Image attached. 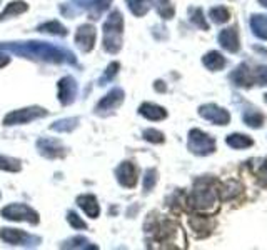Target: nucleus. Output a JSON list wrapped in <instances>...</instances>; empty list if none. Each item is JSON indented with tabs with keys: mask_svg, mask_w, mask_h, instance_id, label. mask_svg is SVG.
I'll use <instances>...</instances> for the list:
<instances>
[{
	"mask_svg": "<svg viewBox=\"0 0 267 250\" xmlns=\"http://www.w3.org/2000/svg\"><path fill=\"white\" fill-rule=\"evenodd\" d=\"M219 44L222 49H225L227 52L236 53L239 50V33L236 27H229V29H224L219 33Z\"/></svg>",
	"mask_w": 267,
	"mask_h": 250,
	"instance_id": "nucleus-12",
	"label": "nucleus"
},
{
	"mask_svg": "<svg viewBox=\"0 0 267 250\" xmlns=\"http://www.w3.org/2000/svg\"><path fill=\"white\" fill-rule=\"evenodd\" d=\"M75 44L84 52L92 50L93 44H96V29H93V27L89 25V24L79 27V30L75 33Z\"/></svg>",
	"mask_w": 267,
	"mask_h": 250,
	"instance_id": "nucleus-9",
	"label": "nucleus"
},
{
	"mask_svg": "<svg viewBox=\"0 0 267 250\" xmlns=\"http://www.w3.org/2000/svg\"><path fill=\"white\" fill-rule=\"evenodd\" d=\"M192 22L196 24L197 27H200L202 30H207L209 29V25H207L205 22V18H204V13L200 9H196V10H192Z\"/></svg>",
	"mask_w": 267,
	"mask_h": 250,
	"instance_id": "nucleus-32",
	"label": "nucleus"
},
{
	"mask_svg": "<svg viewBox=\"0 0 267 250\" xmlns=\"http://www.w3.org/2000/svg\"><path fill=\"white\" fill-rule=\"evenodd\" d=\"M22 168V164L17 159L7 157V155L0 153V170H7V172H18Z\"/></svg>",
	"mask_w": 267,
	"mask_h": 250,
	"instance_id": "nucleus-24",
	"label": "nucleus"
},
{
	"mask_svg": "<svg viewBox=\"0 0 267 250\" xmlns=\"http://www.w3.org/2000/svg\"><path fill=\"white\" fill-rule=\"evenodd\" d=\"M144 139L147 142H152V144H162L164 142V133L156 130V128H147L144 132Z\"/></svg>",
	"mask_w": 267,
	"mask_h": 250,
	"instance_id": "nucleus-30",
	"label": "nucleus"
},
{
	"mask_svg": "<svg viewBox=\"0 0 267 250\" xmlns=\"http://www.w3.org/2000/svg\"><path fill=\"white\" fill-rule=\"evenodd\" d=\"M254 80L260 85H267V67H259L256 75H254Z\"/></svg>",
	"mask_w": 267,
	"mask_h": 250,
	"instance_id": "nucleus-34",
	"label": "nucleus"
},
{
	"mask_svg": "<svg viewBox=\"0 0 267 250\" xmlns=\"http://www.w3.org/2000/svg\"><path fill=\"white\" fill-rule=\"evenodd\" d=\"M45 109L42 107H29V109H20V110H13L9 116L4 119V125H18V124H29L35 119H42L47 116Z\"/></svg>",
	"mask_w": 267,
	"mask_h": 250,
	"instance_id": "nucleus-5",
	"label": "nucleus"
},
{
	"mask_svg": "<svg viewBox=\"0 0 267 250\" xmlns=\"http://www.w3.org/2000/svg\"><path fill=\"white\" fill-rule=\"evenodd\" d=\"M259 2H260V4H262L264 7H267V0H259Z\"/></svg>",
	"mask_w": 267,
	"mask_h": 250,
	"instance_id": "nucleus-39",
	"label": "nucleus"
},
{
	"mask_svg": "<svg viewBox=\"0 0 267 250\" xmlns=\"http://www.w3.org/2000/svg\"><path fill=\"white\" fill-rule=\"evenodd\" d=\"M116 175H117L119 184L127 188L136 187L137 184V168L132 162H122V164L117 167Z\"/></svg>",
	"mask_w": 267,
	"mask_h": 250,
	"instance_id": "nucleus-8",
	"label": "nucleus"
},
{
	"mask_svg": "<svg viewBox=\"0 0 267 250\" xmlns=\"http://www.w3.org/2000/svg\"><path fill=\"white\" fill-rule=\"evenodd\" d=\"M232 80L236 85H242V87H249L254 84V72L249 70V67L245 64L239 65L232 73Z\"/></svg>",
	"mask_w": 267,
	"mask_h": 250,
	"instance_id": "nucleus-17",
	"label": "nucleus"
},
{
	"mask_svg": "<svg viewBox=\"0 0 267 250\" xmlns=\"http://www.w3.org/2000/svg\"><path fill=\"white\" fill-rule=\"evenodd\" d=\"M225 144L232 147V148H249L254 145V140L251 137H247V135L244 133H231L225 137Z\"/></svg>",
	"mask_w": 267,
	"mask_h": 250,
	"instance_id": "nucleus-18",
	"label": "nucleus"
},
{
	"mask_svg": "<svg viewBox=\"0 0 267 250\" xmlns=\"http://www.w3.org/2000/svg\"><path fill=\"white\" fill-rule=\"evenodd\" d=\"M77 95V84L72 77H64L59 82V100L64 105H69L75 100Z\"/></svg>",
	"mask_w": 267,
	"mask_h": 250,
	"instance_id": "nucleus-10",
	"label": "nucleus"
},
{
	"mask_svg": "<svg viewBox=\"0 0 267 250\" xmlns=\"http://www.w3.org/2000/svg\"><path fill=\"white\" fill-rule=\"evenodd\" d=\"M122 100H124V90L122 89H113L97 104L96 110H97V113L104 112V110H113V109H117L120 104H122Z\"/></svg>",
	"mask_w": 267,
	"mask_h": 250,
	"instance_id": "nucleus-13",
	"label": "nucleus"
},
{
	"mask_svg": "<svg viewBox=\"0 0 267 250\" xmlns=\"http://www.w3.org/2000/svg\"><path fill=\"white\" fill-rule=\"evenodd\" d=\"M25 10H27V4L17 0V2H12V4L7 5V9L2 12V15H0V20H7L10 17H15V15H18V13H22Z\"/></svg>",
	"mask_w": 267,
	"mask_h": 250,
	"instance_id": "nucleus-23",
	"label": "nucleus"
},
{
	"mask_svg": "<svg viewBox=\"0 0 267 250\" xmlns=\"http://www.w3.org/2000/svg\"><path fill=\"white\" fill-rule=\"evenodd\" d=\"M39 150L44 157H49V159H59V157H64V147L60 144L59 140L55 139H40L39 140Z\"/></svg>",
	"mask_w": 267,
	"mask_h": 250,
	"instance_id": "nucleus-11",
	"label": "nucleus"
},
{
	"mask_svg": "<svg viewBox=\"0 0 267 250\" xmlns=\"http://www.w3.org/2000/svg\"><path fill=\"white\" fill-rule=\"evenodd\" d=\"M77 122H79L77 119L59 120V122H55L52 125V130H55V132H70V130H73V127L77 125Z\"/></svg>",
	"mask_w": 267,
	"mask_h": 250,
	"instance_id": "nucleus-29",
	"label": "nucleus"
},
{
	"mask_svg": "<svg viewBox=\"0 0 267 250\" xmlns=\"http://www.w3.org/2000/svg\"><path fill=\"white\" fill-rule=\"evenodd\" d=\"M259 177L262 179L265 184H267V162L262 165V168H260V172H259Z\"/></svg>",
	"mask_w": 267,
	"mask_h": 250,
	"instance_id": "nucleus-36",
	"label": "nucleus"
},
{
	"mask_svg": "<svg viewBox=\"0 0 267 250\" xmlns=\"http://www.w3.org/2000/svg\"><path fill=\"white\" fill-rule=\"evenodd\" d=\"M0 239L7 242V244L20 245V244H25L30 237L27 234H24L22 230H17V228H2V232H0Z\"/></svg>",
	"mask_w": 267,
	"mask_h": 250,
	"instance_id": "nucleus-16",
	"label": "nucleus"
},
{
	"mask_svg": "<svg viewBox=\"0 0 267 250\" xmlns=\"http://www.w3.org/2000/svg\"><path fill=\"white\" fill-rule=\"evenodd\" d=\"M156 182H157V172L154 170V168H149V170L145 172V177H144V190L150 192L154 185H156Z\"/></svg>",
	"mask_w": 267,
	"mask_h": 250,
	"instance_id": "nucleus-31",
	"label": "nucleus"
},
{
	"mask_svg": "<svg viewBox=\"0 0 267 250\" xmlns=\"http://www.w3.org/2000/svg\"><path fill=\"white\" fill-rule=\"evenodd\" d=\"M110 2L112 0H92V2L89 4V10L92 13V18H99L100 15H102V12L109 9Z\"/></svg>",
	"mask_w": 267,
	"mask_h": 250,
	"instance_id": "nucleus-26",
	"label": "nucleus"
},
{
	"mask_svg": "<svg viewBox=\"0 0 267 250\" xmlns=\"http://www.w3.org/2000/svg\"><path fill=\"white\" fill-rule=\"evenodd\" d=\"M117 69H119V64H117V62H113V64H110L109 67H107V72H105L102 82H105V80H110V79L117 73Z\"/></svg>",
	"mask_w": 267,
	"mask_h": 250,
	"instance_id": "nucleus-35",
	"label": "nucleus"
},
{
	"mask_svg": "<svg viewBox=\"0 0 267 250\" xmlns=\"http://www.w3.org/2000/svg\"><path fill=\"white\" fill-rule=\"evenodd\" d=\"M199 116L216 125H227L231 122L229 112L216 104H205L199 109Z\"/></svg>",
	"mask_w": 267,
	"mask_h": 250,
	"instance_id": "nucleus-7",
	"label": "nucleus"
},
{
	"mask_svg": "<svg viewBox=\"0 0 267 250\" xmlns=\"http://www.w3.org/2000/svg\"><path fill=\"white\" fill-rule=\"evenodd\" d=\"M264 113H260L259 110H247L244 113V122L252 128H260L264 125Z\"/></svg>",
	"mask_w": 267,
	"mask_h": 250,
	"instance_id": "nucleus-22",
	"label": "nucleus"
},
{
	"mask_svg": "<svg viewBox=\"0 0 267 250\" xmlns=\"http://www.w3.org/2000/svg\"><path fill=\"white\" fill-rule=\"evenodd\" d=\"M189 150L196 155H209L216 150V140L199 128L189 132Z\"/></svg>",
	"mask_w": 267,
	"mask_h": 250,
	"instance_id": "nucleus-4",
	"label": "nucleus"
},
{
	"mask_svg": "<svg viewBox=\"0 0 267 250\" xmlns=\"http://www.w3.org/2000/svg\"><path fill=\"white\" fill-rule=\"evenodd\" d=\"M125 2H127V7H129V10L134 13V15L142 17L150 10L154 0H125Z\"/></svg>",
	"mask_w": 267,
	"mask_h": 250,
	"instance_id": "nucleus-20",
	"label": "nucleus"
},
{
	"mask_svg": "<svg viewBox=\"0 0 267 250\" xmlns=\"http://www.w3.org/2000/svg\"><path fill=\"white\" fill-rule=\"evenodd\" d=\"M229 17H231L229 10H227L225 7H222V5L211 9V18H212L214 24H225L227 20H229Z\"/></svg>",
	"mask_w": 267,
	"mask_h": 250,
	"instance_id": "nucleus-27",
	"label": "nucleus"
},
{
	"mask_svg": "<svg viewBox=\"0 0 267 250\" xmlns=\"http://www.w3.org/2000/svg\"><path fill=\"white\" fill-rule=\"evenodd\" d=\"M251 29L259 39L267 40V17L265 15H252Z\"/></svg>",
	"mask_w": 267,
	"mask_h": 250,
	"instance_id": "nucleus-21",
	"label": "nucleus"
},
{
	"mask_svg": "<svg viewBox=\"0 0 267 250\" xmlns=\"http://www.w3.org/2000/svg\"><path fill=\"white\" fill-rule=\"evenodd\" d=\"M202 62H204V65H205L209 70H220V69H224L225 59H224L222 55H220L219 52L212 50V52H209V53H205L204 59H202Z\"/></svg>",
	"mask_w": 267,
	"mask_h": 250,
	"instance_id": "nucleus-19",
	"label": "nucleus"
},
{
	"mask_svg": "<svg viewBox=\"0 0 267 250\" xmlns=\"http://www.w3.org/2000/svg\"><path fill=\"white\" fill-rule=\"evenodd\" d=\"M77 204L79 207L82 208V210L89 215L90 219H97L99 217V214H100V207L97 204V199L93 197V195H89V194H85V195H80V197L77 199Z\"/></svg>",
	"mask_w": 267,
	"mask_h": 250,
	"instance_id": "nucleus-14",
	"label": "nucleus"
},
{
	"mask_svg": "<svg viewBox=\"0 0 267 250\" xmlns=\"http://www.w3.org/2000/svg\"><path fill=\"white\" fill-rule=\"evenodd\" d=\"M122 30H124V18L119 10L110 12L104 24V49L110 53L120 50L122 44Z\"/></svg>",
	"mask_w": 267,
	"mask_h": 250,
	"instance_id": "nucleus-2",
	"label": "nucleus"
},
{
	"mask_svg": "<svg viewBox=\"0 0 267 250\" xmlns=\"http://www.w3.org/2000/svg\"><path fill=\"white\" fill-rule=\"evenodd\" d=\"M189 204L197 210H211L217 204V192L207 182H200L196 185L189 197Z\"/></svg>",
	"mask_w": 267,
	"mask_h": 250,
	"instance_id": "nucleus-3",
	"label": "nucleus"
},
{
	"mask_svg": "<svg viewBox=\"0 0 267 250\" xmlns=\"http://www.w3.org/2000/svg\"><path fill=\"white\" fill-rule=\"evenodd\" d=\"M2 215L4 219L9 220H17V222H30V224H37L39 222V215L35 210H32L29 205L25 204H12L2 208Z\"/></svg>",
	"mask_w": 267,
	"mask_h": 250,
	"instance_id": "nucleus-6",
	"label": "nucleus"
},
{
	"mask_svg": "<svg viewBox=\"0 0 267 250\" xmlns=\"http://www.w3.org/2000/svg\"><path fill=\"white\" fill-rule=\"evenodd\" d=\"M9 62H10L9 55H4V53H0V69H2V67H5Z\"/></svg>",
	"mask_w": 267,
	"mask_h": 250,
	"instance_id": "nucleus-37",
	"label": "nucleus"
},
{
	"mask_svg": "<svg viewBox=\"0 0 267 250\" xmlns=\"http://www.w3.org/2000/svg\"><path fill=\"white\" fill-rule=\"evenodd\" d=\"M67 220H69V224H70L73 228H75V230H79V228H80V230H84V228L87 227L85 222L80 220V217H79V215H77L75 212H69V215H67Z\"/></svg>",
	"mask_w": 267,
	"mask_h": 250,
	"instance_id": "nucleus-33",
	"label": "nucleus"
},
{
	"mask_svg": "<svg viewBox=\"0 0 267 250\" xmlns=\"http://www.w3.org/2000/svg\"><path fill=\"white\" fill-rule=\"evenodd\" d=\"M264 100H265V102H267V93H265V95H264Z\"/></svg>",
	"mask_w": 267,
	"mask_h": 250,
	"instance_id": "nucleus-40",
	"label": "nucleus"
},
{
	"mask_svg": "<svg viewBox=\"0 0 267 250\" xmlns=\"http://www.w3.org/2000/svg\"><path fill=\"white\" fill-rule=\"evenodd\" d=\"M139 113L149 120H164L167 117V112H165L164 107L156 105V104H149V102L140 105Z\"/></svg>",
	"mask_w": 267,
	"mask_h": 250,
	"instance_id": "nucleus-15",
	"label": "nucleus"
},
{
	"mask_svg": "<svg viewBox=\"0 0 267 250\" xmlns=\"http://www.w3.org/2000/svg\"><path fill=\"white\" fill-rule=\"evenodd\" d=\"M40 32H47V33H53V35H67V30L64 25H60L57 20H52V22L42 24L39 27Z\"/></svg>",
	"mask_w": 267,
	"mask_h": 250,
	"instance_id": "nucleus-25",
	"label": "nucleus"
},
{
	"mask_svg": "<svg viewBox=\"0 0 267 250\" xmlns=\"http://www.w3.org/2000/svg\"><path fill=\"white\" fill-rule=\"evenodd\" d=\"M0 49H9L10 52L20 53V55L30 57V59H40L45 60V62H64V55H70L69 52H64L57 49V47H52L49 44L44 42H25V44H4L0 45Z\"/></svg>",
	"mask_w": 267,
	"mask_h": 250,
	"instance_id": "nucleus-1",
	"label": "nucleus"
},
{
	"mask_svg": "<svg viewBox=\"0 0 267 250\" xmlns=\"http://www.w3.org/2000/svg\"><path fill=\"white\" fill-rule=\"evenodd\" d=\"M157 12L162 18H172L176 10H174L170 0H157Z\"/></svg>",
	"mask_w": 267,
	"mask_h": 250,
	"instance_id": "nucleus-28",
	"label": "nucleus"
},
{
	"mask_svg": "<svg viewBox=\"0 0 267 250\" xmlns=\"http://www.w3.org/2000/svg\"><path fill=\"white\" fill-rule=\"evenodd\" d=\"M162 84H164V82H156V89H157V90H162V92H164V90H165V87H164Z\"/></svg>",
	"mask_w": 267,
	"mask_h": 250,
	"instance_id": "nucleus-38",
	"label": "nucleus"
}]
</instances>
